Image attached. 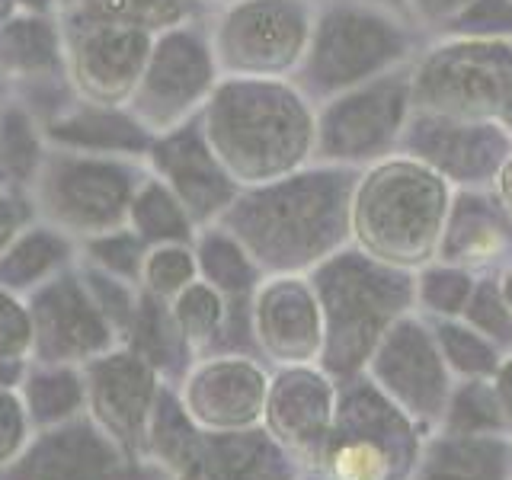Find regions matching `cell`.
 Returning <instances> with one entry per match:
<instances>
[{
  "label": "cell",
  "instance_id": "6da1fadb",
  "mask_svg": "<svg viewBox=\"0 0 512 480\" xmlns=\"http://www.w3.org/2000/svg\"><path fill=\"white\" fill-rule=\"evenodd\" d=\"M391 464L372 442H352L343 445L333 458L336 480H388Z\"/></svg>",
  "mask_w": 512,
  "mask_h": 480
}]
</instances>
